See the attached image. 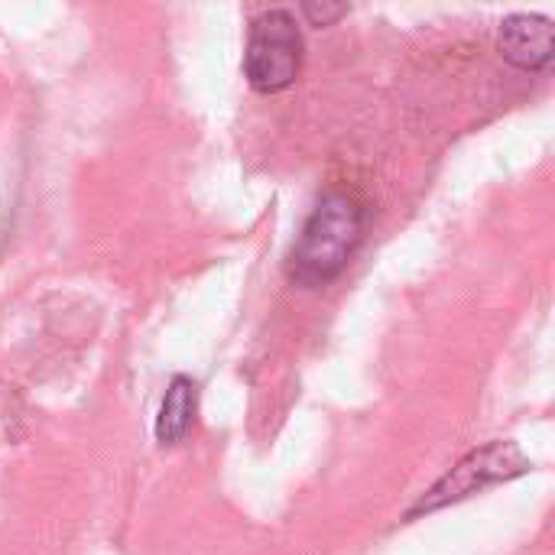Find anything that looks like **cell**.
<instances>
[{"label": "cell", "mask_w": 555, "mask_h": 555, "mask_svg": "<svg viewBox=\"0 0 555 555\" xmlns=\"http://www.w3.org/2000/svg\"><path fill=\"white\" fill-rule=\"evenodd\" d=\"M530 472V459L514 446V442H491L472 455H465L446 478H439L413 507H410V520L423 517V514H433V511H442L449 504H459L485 488H494V485H504V481H514L520 475Z\"/></svg>", "instance_id": "cell-3"}, {"label": "cell", "mask_w": 555, "mask_h": 555, "mask_svg": "<svg viewBox=\"0 0 555 555\" xmlns=\"http://www.w3.org/2000/svg\"><path fill=\"white\" fill-rule=\"evenodd\" d=\"M302 16L309 20V26H332L341 16H348L345 3H319V0H306L302 3Z\"/></svg>", "instance_id": "cell-6"}, {"label": "cell", "mask_w": 555, "mask_h": 555, "mask_svg": "<svg viewBox=\"0 0 555 555\" xmlns=\"http://www.w3.org/2000/svg\"><path fill=\"white\" fill-rule=\"evenodd\" d=\"M501 55L524 68V72H543L553 65L555 55V29L553 20L543 13H514L501 23L498 33Z\"/></svg>", "instance_id": "cell-4"}, {"label": "cell", "mask_w": 555, "mask_h": 555, "mask_svg": "<svg viewBox=\"0 0 555 555\" xmlns=\"http://www.w3.org/2000/svg\"><path fill=\"white\" fill-rule=\"evenodd\" d=\"M195 406H198V384L192 377H172L156 416V442L159 446H179L195 420Z\"/></svg>", "instance_id": "cell-5"}, {"label": "cell", "mask_w": 555, "mask_h": 555, "mask_svg": "<svg viewBox=\"0 0 555 555\" xmlns=\"http://www.w3.org/2000/svg\"><path fill=\"white\" fill-rule=\"evenodd\" d=\"M302 68V33L289 10H267L254 20L247 49H244V75L254 91L280 94L296 85Z\"/></svg>", "instance_id": "cell-2"}, {"label": "cell", "mask_w": 555, "mask_h": 555, "mask_svg": "<svg viewBox=\"0 0 555 555\" xmlns=\"http://www.w3.org/2000/svg\"><path fill=\"white\" fill-rule=\"evenodd\" d=\"M361 237H364V208L345 192L322 195L289 250V267H286L289 280L299 286L332 283L348 267Z\"/></svg>", "instance_id": "cell-1"}]
</instances>
